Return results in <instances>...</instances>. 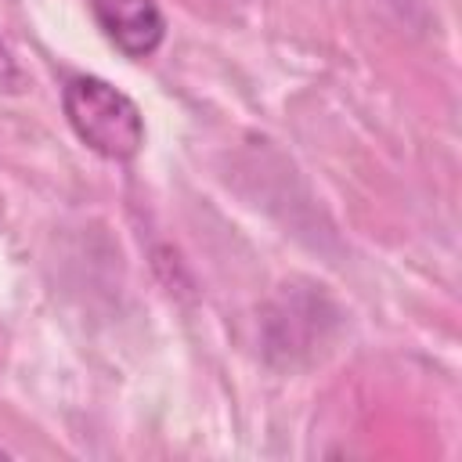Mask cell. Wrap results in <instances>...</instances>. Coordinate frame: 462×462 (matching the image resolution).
Instances as JSON below:
<instances>
[{
	"label": "cell",
	"instance_id": "cell-1",
	"mask_svg": "<svg viewBox=\"0 0 462 462\" xmlns=\"http://www.w3.org/2000/svg\"><path fill=\"white\" fill-rule=\"evenodd\" d=\"M72 134L108 162H130L144 148L141 108L101 76H72L61 90Z\"/></svg>",
	"mask_w": 462,
	"mask_h": 462
},
{
	"label": "cell",
	"instance_id": "cell-3",
	"mask_svg": "<svg viewBox=\"0 0 462 462\" xmlns=\"http://www.w3.org/2000/svg\"><path fill=\"white\" fill-rule=\"evenodd\" d=\"M25 90V72L14 61V54L0 43V94H22Z\"/></svg>",
	"mask_w": 462,
	"mask_h": 462
},
{
	"label": "cell",
	"instance_id": "cell-2",
	"mask_svg": "<svg viewBox=\"0 0 462 462\" xmlns=\"http://www.w3.org/2000/svg\"><path fill=\"white\" fill-rule=\"evenodd\" d=\"M90 11L126 58H152L166 40V18L155 0H90Z\"/></svg>",
	"mask_w": 462,
	"mask_h": 462
}]
</instances>
